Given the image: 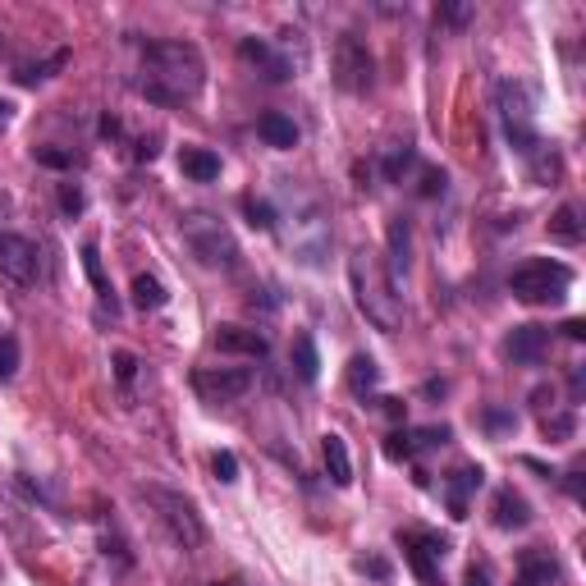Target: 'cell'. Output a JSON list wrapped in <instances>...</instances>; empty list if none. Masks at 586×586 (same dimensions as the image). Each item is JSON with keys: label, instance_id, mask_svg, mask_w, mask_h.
I'll return each instance as SVG.
<instances>
[{"label": "cell", "instance_id": "8d00e7d4", "mask_svg": "<svg viewBox=\"0 0 586 586\" xmlns=\"http://www.w3.org/2000/svg\"><path fill=\"white\" fill-rule=\"evenodd\" d=\"M440 19H445V23H454V28H458V23H467V19H472V5H445V10H440Z\"/></svg>", "mask_w": 586, "mask_h": 586}, {"label": "cell", "instance_id": "4316f807", "mask_svg": "<svg viewBox=\"0 0 586 586\" xmlns=\"http://www.w3.org/2000/svg\"><path fill=\"white\" fill-rule=\"evenodd\" d=\"M14 371H19V339L0 335V380H10Z\"/></svg>", "mask_w": 586, "mask_h": 586}, {"label": "cell", "instance_id": "277c9868", "mask_svg": "<svg viewBox=\"0 0 586 586\" xmlns=\"http://www.w3.org/2000/svg\"><path fill=\"white\" fill-rule=\"evenodd\" d=\"M138 495L152 504L156 522H161L165 536H170L179 550H202V545H207V522H202V513H197V504L188 500V495H179V490H170V486H142Z\"/></svg>", "mask_w": 586, "mask_h": 586}, {"label": "cell", "instance_id": "f6af8a7d", "mask_svg": "<svg viewBox=\"0 0 586 586\" xmlns=\"http://www.w3.org/2000/svg\"><path fill=\"white\" fill-rule=\"evenodd\" d=\"M225 586H239V582H225Z\"/></svg>", "mask_w": 586, "mask_h": 586}, {"label": "cell", "instance_id": "b9f144b4", "mask_svg": "<svg viewBox=\"0 0 586 586\" xmlns=\"http://www.w3.org/2000/svg\"><path fill=\"white\" fill-rule=\"evenodd\" d=\"M486 422L500 431V426H513V417H509V413H486Z\"/></svg>", "mask_w": 586, "mask_h": 586}, {"label": "cell", "instance_id": "cb8c5ba5", "mask_svg": "<svg viewBox=\"0 0 586 586\" xmlns=\"http://www.w3.org/2000/svg\"><path fill=\"white\" fill-rule=\"evenodd\" d=\"M390 252H394V271H408V266H413V234H408V220H390Z\"/></svg>", "mask_w": 586, "mask_h": 586}, {"label": "cell", "instance_id": "6da1fadb", "mask_svg": "<svg viewBox=\"0 0 586 586\" xmlns=\"http://www.w3.org/2000/svg\"><path fill=\"white\" fill-rule=\"evenodd\" d=\"M207 65L193 42H147L142 46V97L161 101V106H184L202 92Z\"/></svg>", "mask_w": 586, "mask_h": 586}, {"label": "cell", "instance_id": "4fadbf2b", "mask_svg": "<svg viewBox=\"0 0 586 586\" xmlns=\"http://www.w3.org/2000/svg\"><path fill=\"white\" fill-rule=\"evenodd\" d=\"M545 348H550V330L536 326V321H527V326H513L509 339H504V353H509L513 362H522V367L541 362V358H545Z\"/></svg>", "mask_w": 586, "mask_h": 586}, {"label": "cell", "instance_id": "ffe728a7", "mask_svg": "<svg viewBox=\"0 0 586 586\" xmlns=\"http://www.w3.org/2000/svg\"><path fill=\"white\" fill-rule=\"evenodd\" d=\"M293 371H298V380H307L312 385L316 376H321V358H316V339L312 335H293Z\"/></svg>", "mask_w": 586, "mask_h": 586}, {"label": "cell", "instance_id": "e0dca14e", "mask_svg": "<svg viewBox=\"0 0 586 586\" xmlns=\"http://www.w3.org/2000/svg\"><path fill=\"white\" fill-rule=\"evenodd\" d=\"M554 577H559V564H554L550 554L545 550H522L513 586H554Z\"/></svg>", "mask_w": 586, "mask_h": 586}, {"label": "cell", "instance_id": "e575fe53", "mask_svg": "<svg viewBox=\"0 0 586 586\" xmlns=\"http://www.w3.org/2000/svg\"><path fill=\"white\" fill-rule=\"evenodd\" d=\"M445 193V170H426L422 174V197H440Z\"/></svg>", "mask_w": 586, "mask_h": 586}, {"label": "cell", "instance_id": "d590c367", "mask_svg": "<svg viewBox=\"0 0 586 586\" xmlns=\"http://www.w3.org/2000/svg\"><path fill=\"white\" fill-rule=\"evenodd\" d=\"M133 371H138V358H133V353H115V376H120V385H129Z\"/></svg>", "mask_w": 586, "mask_h": 586}, {"label": "cell", "instance_id": "ba28073f", "mask_svg": "<svg viewBox=\"0 0 586 586\" xmlns=\"http://www.w3.org/2000/svg\"><path fill=\"white\" fill-rule=\"evenodd\" d=\"M37 271H42L37 243L14 234V229H0V280L14 284V289H33Z\"/></svg>", "mask_w": 586, "mask_h": 586}, {"label": "cell", "instance_id": "ac0fdd59", "mask_svg": "<svg viewBox=\"0 0 586 586\" xmlns=\"http://www.w3.org/2000/svg\"><path fill=\"white\" fill-rule=\"evenodd\" d=\"M321 458H326V472H330L335 486H353V454H348L344 435L330 431L326 440H321Z\"/></svg>", "mask_w": 586, "mask_h": 586}, {"label": "cell", "instance_id": "f35d334b", "mask_svg": "<svg viewBox=\"0 0 586 586\" xmlns=\"http://www.w3.org/2000/svg\"><path fill=\"white\" fill-rule=\"evenodd\" d=\"M545 435H573V417H545Z\"/></svg>", "mask_w": 586, "mask_h": 586}, {"label": "cell", "instance_id": "44dd1931", "mask_svg": "<svg viewBox=\"0 0 586 586\" xmlns=\"http://www.w3.org/2000/svg\"><path fill=\"white\" fill-rule=\"evenodd\" d=\"M348 390L353 394H362V399H367L371 390H376L380 385V367H376V358H367V353H358V358L348 362Z\"/></svg>", "mask_w": 586, "mask_h": 586}, {"label": "cell", "instance_id": "ee69618b", "mask_svg": "<svg viewBox=\"0 0 586 586\" xmlns=\"http://www.w3.org/2000/svg\"><path fill=\"white\" fill-rule=\"evenodd\" d=\"M10 120H14V106H10V101H0V129H5Z\"/></svg>", "mask_w": 586, "mask_h": 586}, {"label": "cell", "instance_id": "8992f818", "mask_svg": "<svg viewBox=\"0 0 586 586\" xmlns=\"http://www.w3.org/2000/svg\"><path fill=\"white\" fill-rule=\"evenodd\" d=\"M495 101H500V120H504V133H509L513 152H532L536 142V97L532 87L518 83V78H504L500 87H495Z\"/></svg>", "mask_w": 586, "mask_h": 586}, {"label": "cell", "instance_id": "ab89813d", "mask_svg": "<svg viewBox=\"0 0 586 586\" xmlns=\"http://www.w3.org/2000/svg\"><path fill=\"white\" fill-rule=\"evenodd\" d=\"M133 156H138V161H156V138H142Z\"/></svg>", "mask_w": 586, "mask_h": 586}, {"label": "cell", "instance_id": "1f68e13d", "mask_svg": "<svg viewBox=\"0 0 586 586\" xmlns=\"http://www.w3.org/2000/svg\"><path fill=\"white\" fill-rule=\"evenodd\" d=\"M385 454H390L394 463H399V458H413L417 454V449H413V435H408V431H394L390 440H385Z\"/></svg>", "mask_w": 586, "mask_h": 586}, {"label": "cell", "instance_id": "d4e9b609", "mask_svg": "<svg viewBox=\"0 0 586 586\" xmlns=\"http://www.w3.org/2000/svg\"><path fill=\"white\" fill-rule=\"evenodd\" d=\"M60 65H65V51H55L46 65H23L14 78H19L23 87H37V83H46V78H51V69H60Z\"/></svg>", "mask_w": 586, "mask_h": 586}, {"label": "cell", "instance_id": "5bb4252c", "mask_svg": "<svg viewBox=\"0 0 586 586\" xmlns=\"http://www.w3.org/2000/svg\"><path fill=\"white\" fill-rule=\"evenodd\" d=\"M490 513H495V527H500V532H522V527L532 522V504L522 500L513 486L495 490V504H490Z\"/></svg>", "mask_w": 586, "mask_h": 586}, {"label": "cell", "instance_id": "7bdbcfd3", "mask_svg": "<svg viewBox=\"0 0 586 586\" xmlns=\"http://www.w3.org/2000/svg\"><path fill=\"white\" fill-rule=\"evenodd\" d=\"M564 335H568V339H586V326H582V321H568Z\"/></svg>", "mask_w": 586, "mask_h": 586}, {"label": "cell", "instance_id": "74e56055", "mask_svg": "<svg viewBox=\"0 0 586 586\" xmlns=\"http://www.w3.org/2000/svg\"><path fill=\"white\" fill-rule=\"evenodd\" d=\"M463 582H467V586H490V568H486V564H472Z\"/></svg>", "mask_w": 586, "mask_h": 586}, {"label": "cell", "instance_id": "9a60e30c", "mask_svg": "<svg viewBox=\"0 0 586 586\" xmlns=\"http://www.w3.org/2000/svg\"><path fill=\"white\" fill-rule=\"evenodd\" d=\"M481 481H486V472H481L477 463L454 467L445 477V500H449V513H454V518H467V495L481 490Z\"/></svg>", "mask_w": 586, "mask_h": 586}, {"label": "cell", "instance_id": "8fae6325", "mask_svg": "<svg viewBox=\"0 0 586 586\" xmlns=\"http://www.w3.org/2000/svg\"><path fill=\"white\" fill-rule=\"evenodd\" d=\"M211 344H216L220 353H229V358H252V362L271 353V339L252 326H220L216 335H211Z\"/></svg>", "mask_w": 586, "mask_h": 586}, {"label": "cell", "instance_id": "484cf974", "mask_svg": "<svg viewBox=\"0 0 586 586\" xmlns=\"http://www.w3.org/2000/svg\"><path fill=\"white\" fill-rule=\"evenodd\" d=\"M83 271H87V280H92V289H97V293H110L106 271H101V257H97V243H87V248H83Z\"/></svg>", "mask_w": 586, "mask_h": 586}, {"label": "cell", "instance_id": "f1b7e54d", "mask_svg": "<svg viewBox=\"0 0 586 586\" xmlns=\"http://www.w3.org/2000/svg\"><path fill=\"white\" fill-rule=\"evenodd\" d=\"M37 165H51V170H74L78 156L74 152H55V147H37Z\"/></svg>", "mask_w": 586, "mask_h": 586}, {"label": "cell", "instance_id": "2e32d148", "mask_svg": "<svg viewBox=\"0 0 586 586\" xmlns=\"http://www.w3.org/2000/svg\"><path fill=\"white\" fill-rule=\"evenodd\" d=\"M257 133L266 147H275V152H293V147H298V124H293L284 110H266L257 120Z\"/></svg>", "mask_w": 586, "mask_h": 586}, {"label": "cell", "instance_id": "603a6c76", "mask_svg": "<svg viewBox=\"0 0 586 586\" xmlns=\"http://www.w3.org/2000/svg\"><path fill=\"white\" fill-rule=\"evenodd\" d=\"M550 239L564 243V248H573V243H582V220H577V207H559L550 216Z\"/></svg>", "mask_w": 586, "mask_h": 586}, {"label": "cell", "instance_id": "7c38bea8", "mask_svg": "<svg viewBox=\"0 0 586 586\" xmlns=\"http://www.w3.org/2000/svg\"><path fill=\"white\" fill-rule=\"evenodd\" d=\"M239 55L248 60L252 69H257L266 83H284V78H293V65L284 60L280 51H275L271 42H261V37H243V46H239Z\"/></svg>", "mask_w": 586, "mask_h": 586}, {"label": "cell", "instance_id": "30bf717a", "mask_svg": "<svg viewBox=\"0 0 586 586\" xmlns=\"http://www.w3.org/2000/svg\"><path fill=\"white\" fill-rule=\"evenodd\" d=\"M399 545L403 554H408V564H413V573L422 577L426 586H435V559H445L449 541L435 532H399Z\"/></svg>", "mask_w": 586, "mask_h": 586}, {"label": "cell", "instance_id": "d6a6232c", "mask_svg": "<svg viewBox=\"0 0 586 586\" xmlns=\"http://www.w3.org/2000/svg\"><path fill=\"white\" fill-rule=\"evenodd\" d=\"M60 211H65V216H78V211H83V188L60 184Z\"/></svg>", "mask_w": 586, "mask_h": 586}, {"label": "cell", "instance_id": "3957f363", "mask_svg": "<svg viewBox=\"0 0 586 586\" xmlns=\"http://www.w3.org/2000/svg\"><path fill=\"white\" fill-rule=\"evenodd\" d=\"M179 234H184L188 252H193L207 271H239V239H234V229L225 225L220 216H211V211H188L184 220H179Z\"/></svg>", "mask_w": 586, "mask_h": 586}, {"label": "cell", "instance_id": "5b68a950", "mask_svg": "<svg viewBox=\"0 0 586 586\" xmlns=\"http://www.w3.org/2000/svg\"><path fill=\"white\" fill-rule=\"evenodd\" d=\"M568 289H573V271L554 257H532L509 275V293L518 303H559Z\"/></svg>", "mask_w": 586, "mask_h": 586}, {"label": "cell", "instance_id": "7a4b0ae2", "mask_svg": "<svg viewBox=\"0 0 586 586\" xmlns=\"http://www.w3.org/2000/svg\"><path fill=\"white\" fill-rule=\"evenodd\" d=\"M348 284H353L358 312L367 316L380 335H394V330L403 326V298H399V289H394V275L380 252H371V248L353 252V257H348Z\"/></svg>", "mask_w": 586, "mask_h": 586}, {"label": "cell", "instance_id": "60d3db41", "mask_svg": "<svg viewBox=\"0 0 586 586\" xmlns=\"http://www.w3.org/2000/svg\"><path fill=\"white\" fill-rule=\"evenodd\" d=\"M362 573H376V577H385V573H390V568H385V564H380V559H362Z\"/></svg>", "mask_w": 586, "mask_h": 586}, {"label": "cell", "instance_id": "836d02e7", "mask_svg": "<svg viewBox=\"0 0 586 586\" xmlns=\"http://www.w3.org/2000/svg\"><path fill=\"white\" fill-rule=\"evenodd\" d=\"M408 165H413V147H399V152H394L390 161H385V174H390V179H399V174L408 170Z\"/></svg>", "mask_w": 586, "mask_h": 586}, {"label": "cell", "instance_id": "7402d4cb", "mask_svg": "<svg viewBox=\"0 0 586 586\" xmlns=\"http://www.w3.org/2000/svg\"><path fill=\"white\" fill-rule=\"evenodd\" d=\"M165 298H170V293H165V284L156 280V275H138V280H133V307H138V312H161Z\"/></svg>", "mask_w": 586, "mask_h": 586}, {"label": "cell", "instance_id": "f546056e", "mask_svg": "<svg viewBox=\"0 0 586 586\" xmlns=\"http://www.w3.org/2000/svg\"><path fill=\"white\" fill-rule=\"evenodd\" d=\"M408 435H413V449L449 445V426H426V431H408Z\"/></svg>", "mask_w": 586, "mask_h": 586}, {"label": "cell", "instance_id": "9c48e42d", "mask_svg": "<svg viewBox=\"0 0 586 586\" xmlns=\"http://www.w3.org/2000/svg\"><path fill=\"white\" fill-rule=\"evenodd\" d=\"M193 390L207 403H234L252 390V371L248 367H197Z\"/></svg>", "mask_w": 586, "mask_h": 586}, {"label": "cell", "instance_id": "4dcf8cb0", "mask_svg": "<svg viewBox=\"0 0 586 586\" xmlns=\"http://www.w3.org/2000/svg\"><path fill=\"white\" fill-rule=\"evenodd\" d=\"M248 225H252V229H275L271 202H257V197H248Z\"/></svg>", "mask_w": 586, "mask_h": 586}, {"label": "cell", "instance_id": "d6986e66", "mask_svg": "<svg viewBox=\"0 0 586 586\" xmlns=\"http://www.w3.org/2000/svg\"><path fill=\"white\" fill-rule=\"evenodd\" d=\"M179 170H184L193 184H211V179H220V156L211 152V147H184V152H179Z\"/></svg>", "mask_w": 586, "mask_h": 586}, {"label": "cell", "instance_id": "83f0119b", "mask_svg": "<svg viewBox=\"0 0 586 586\" xmlns=\"http://www.w3.org/2000/svg\"><path fill=\"white\" fill-rule=\"evenodd\" d=\"M211 472H216V481H239V458L229 454V449H216V458H211Z\"/></svg>", "mask_w": 586, "mask_h": 586}, {"label": "cell", "instance_id": "52a82bcc", "mask_svg": "<svg viewBox=\"0 0 586 586\" xmlns=\"http://www.w3.org/2000/svg\"><path fill=\"white\" fill-rule=\"evenodd\" d=\"M335 83L344 92H353V97L371 92V83H376V55H371V46L362 37L344 33L335 42Z\"/></svg>", "mask_w": 586, "mask_h": 586}]
</instances>
